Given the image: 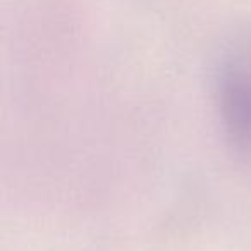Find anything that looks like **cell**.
<instances>
[{
  "label": "cell",
  "instance_id": "cell-1",
  "mask_svg": "<svg viewBox=\"0 0 251 251\" xmlns=\"http://www.w3.org/2000/svg\"><path fill=\"white\" fill-rule=\"evenodd\" d=\"M220 100L234 141L251 151V36L237 43L224 62Z\"/></svg>",
  "mask_w": 251,
  "mask_h": 251
}]
</instances>
